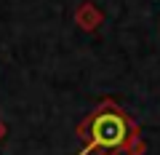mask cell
<instances>
[{"label":"cell","mask_w":160,"mask_h":155,"mask_svg":"<svg viewBox=\"0 0 160 155\" xmlns=\"http://www.w3.org/2000/svg\"><path fill=\"white\" fill-rule=\"evenodd\" d=\"M131 118L120 107H115L112 102L102 104L96 112L88 115V121L80 126V137L86 142L83 152H99V155H109L115 150L126 147V142L131 139Z\"/></svg>","instance_id":"cell-1"}]
</instances>
